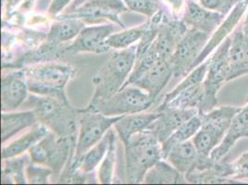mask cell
I'll list each match as a JSON object with an SVG mask.
<instances>
[{
    "mask_svg": "<svg viewBox=\"0 0 248 185\" xmlns=\"http://www.w3.org/2000/svg\"><path fill=\"white\" fill-rule=\"evenodd\" d=\"M31 107L38 122L51 132L76 141L79 131V109H75L67 97L31 95L25 104Z\"/></svg>",
    "mask_w": 248,
    "mask_h": 185,
    "instance_id": "1",
    "label": "cell"
},
{
    "mask_svg": "<svg viewBox=\"0 0 248 185\" xmlns=\"http://www.w3.org/2000/svg\"><path fill=\"white\" fill-rule=\"evenodd\" d=\"M137 45L115 52L92 79L94 93L89 104H95L109 98L122 90L136 60Z\"/></svg>",
    "mask_w": 248,
    "mask_h": 185,
    "instance_id": "2",
    "label": "cell"
},
{
    "mask_svg": "<svg viewBox=\"0 0 248 185\" xmlns=\"http://www.w3.org/2000/svg\"><path fill=\"white\" fill-rule=\"evenodd\" d=\"M79 131L76 140L75 153L72 162L65 168L61 175L62 183L68 182L71 176L80 169L83 154L94 144H97L114 124L123 118V116L109 117L85 108L79 109Z\"/></svg>",
    "mask_w": 248,
    "mask_h": 185,
    "instance_id": "3",
    "label": "cell"
},
{
    "mask_svg": "<svg viewBox=\"0 0 248 185\" xmlns=\"http://www.w3.org/2000/svg\"><path fill=\"white\" fill-rule=\"evenodd\" d=\"M125 146L126 179L129 184H139L155 163L163 159L162 144L149 131L133 135Z\"/></svg>",
    "mask_w": 248,
    "mask_h": 185,
    "instance_id": "4",
    "label": "cell"
},
{
    "mask_svg": "<svg viewBox=\"0 0 248 185\" xmlns=\"http://www.w3.org/2000/svg\"><path fill=\"white\" fill-rule=\"evenodd\" d=\"M77 70L69 64L46 62L24 69L29 91L38 95L67 97L65 87Z\"/></svg>",
    "mask_w": 248,
    "mask_h": 185,
    "instance_id": "5",
    "label": "cell"
},
{
    "mask_svg": "<svg viewBox=\"0 0 248 185\" xmlns=\"http://www.w3.org/2000/svg\"><path fill=\"white\" fill-rule=\"evenodd\" d=\"M237 107H220L206 113L199 114L202 125L193 137L198 154L208 156L223 140L233 117L240 111Z\"/></svg>",
    "mask_w": 248,
    "mask_h": 185,
    "instance_id": "6",
    "label": "cell"
},
{
    "mask_svg": "<svg viewBox=\"0 0 248 185\" xmlns=\"http://www.w3.org/2000/svg\"><path fill=\"white\" fill-rule=\"evenodd\" d=\"M76 141L49 132L29 150L31 162L45 165L53 170L58 178L73 160Z\"/></svg>",
    "mask_w": 248,
    "mask_h": 185,
    "instance_id": "7",
    "label": "cell"
},
{
    "mask_svg": "<svg viewBox=\"0 0 248 185\" xmlns=\"http://www.w3.org/2000/svg\"><path fill=\"white\" fill-rule=\"evenodd\" d=\"M154 102L145 90L135 85H129L109 98L92 105L89 104L85 109L100 112L109 117H117L144 112Z\"/></svg>",
    "mask_w": 248,
    "mask_h": 185,
    "instance_id": "8",
    "label": "cell"
},
{
    "mask_svg": "<svg viewBox=\"0 0 248 185\" xmlns=\"http://www.w3.org/2000/svg\"><path fill=\"white\" fill-rule=\"evenodd\" d=\"M128 11L123 0H87L75 8L68 9L64 14L56 18H76L88 24L109 21L125 29L120 14Z\"/></svg>",
    "mask_w": 248,
    "mask_h": 185,
    "instance_id": "9",
    "label": "cell"
},
{
    "mask_svg": "<svg viewBox=\"0 0 248 185\" xmlns=\"http://www.w3.org/2000/svg\"><path fill=\"white\" fill-rule=\"evenodd\" d=\"M232 38H226L225 42L217 48V52L208 60L207 75L203 82L204 101L199 108V114L206 113L217 104V92L227 82L229 50Z\"/></svg>",
    "mask_w": 248,
    "mask_h": 185,
    "instance_id": "10",
    "label": "cell"
},
{
    "mask_svg": "<svg viewBox=\"0 0 248 185\" xmlns=\"http://www.w3.org/2000/svg\"><path fill=\"white\" fill-rule=\"evenodd\" d=\"M208 38L209 33L205 31L195 28L187 31L169 60L174 78L185 76L191 72L194 62L206 46Z\"/></svg>",
    "mask_w": 248,
    "mask_h": 185,
    "instance_id": "11",
    "label": "cell"
},
{
    "mask_svg": "<svg viewBox=\"0 0 248 185\" xmlns=\"http://www.w3.org/2000/svg\"><path fill=\"white\" fill-rule=\"evenodd\" d=\"M114 31L115 27L113 24L84 27L65 50L70 53H106L110 49L107 40Z\"/></svg>",
    "mask_w": 248,
    "mask_h": 185,
    "instance_id": "12",
    "label": "cell"
},
{
    "mask_svg": "<svg viewBox=\"0 0 248 185\" xmlns=\"http://www.w3.org/2000/svg\"><path fill=\"white\" fill-rule=\"evenodd\" d=\"M28 84L24 70L3 73L1 77V108L9 112L18 108L28 97Z\"/></svg>",
    "mask_w": 248,
    "mask_h": 185,
    "instance_id": "13",
    "label": "cell"
},
{
    "mask_svg": "<svg viewBox=\"0 0 248 185\" xmlns=\"http://www.w3.org/2000/svg\"><path fill=\"white\" fill-rule=\"evenodd\" d=\"M188 30L187 24L183 20L167 19L161 24L157 35L148 50L158 59L169 61Z\"/></svg>",
    "mask_w": 248,
    "mask_h": 185,
    "instance_id": "14",
    "label": "cell"
},
{
    "mask_svg": "<svg viewBox=\"0 0 248 185\" xmlns=\"http://www.w3.org/2000/svg\"><path fill=\"white\" fill-rule=\"evenodd\" d=\"M172 77L173 72L169 61L158 59L131 85L145 90L155 101L157 95L164 89Z\"/></svg>",
    "mask_w": 248,
    "mask_h": 185,
    "instance_id": "15",
    "label": "cell"
},
{
    "mask_svg": "<svg viewBox=\"0 0 248 185\" xmlns=\"http://www.w3.org/2000/svg\"><path fill=\"white\" fill-rule=\"evenodd\" d=\"M160 116L149 129L162 144L186 121L199 113L197 108H164Z\"/></svg>",
    "mask_w": 248,
    "mask_h": 185,
    "instance_id": "16",
    "label": "cell"
},
{
    "mask_svg": "<svg viewBox=\"0 0 248 185\" xmlns=\"http://www.w3.org/2000/svg\"><path fill=\"white\" fill-rule=\"evenodd\" d=\"M248 0H240L238 2L232 9V11L230 12L225 21L221 22V24L218 26V28L209 39V41L207 42L206 46L200 53L196 62H194L191 71H193L198 65L205 62L207 56H209L211 52L217 47L221 44V42L227 37L229 33L235 28L238 22L242 19L245 12L248 10Z\"/></svg>",
    "mask_w": 248,
    "mask_h": 185,
    "instance_id": "17",
    "label": "cell"
},
{
    "mask_svg": "<svg viewBox=\"0 0 248 185\" xmlns=\"http://www.w3.org/2000/svg\"><path fill=\"white\" fill-rule=\"evenodd\" d=\"M224 16L217 11L207 10L196 0H186V10L182 20L187 26L210 33L221 24Z\"/></svg>",
    "mask_w": 248,
    "mask_h": 185,
    "instance_id": "18",
    "label": "cell"
},
{
    "mask_svg": "<svg viewBox=\"0 0 248 185\" xmlns=\"http://www.w3.org/2000/svg\"><path fill=\"white\" fill-rule=\"evenodd\" d=\"M243 137H248V105L241 108L240 111L233 117L223 140L213 149L209 156L216 161H220Z\"/></svg>",
    "mask_w": 248,
    "mask_h": 185,
    "instance_id": "19",
    "label": "cell"
},
{
    "mask_svg": "<svg viewBox=\"0 0 248 185\" xmlns=\"http://www.w3.org/2000/svg\"><path fill=\"white\" fill-rule=\"evenodd\" d=\"M245 74H248V39L243 31H238L232 37L226 81Z\"/></svg>",
    "mask_w": 248,
    "mask_h": 185,
    "instance_id": "20",
    "label": "cell"
},
{
    "mask_svg": "<svg viewBox=\"0 0 248 185\" xmlns=\"http://www.w3.org/2000/svg\"><path fill=\"white\" fill-rule=\"evenodd\" d=\"M204 101L203 82L186 87L176 93H167L156 111L164 108H194L199 110Z\"/></svg>",
    "mask_w": 248,
    "mask_h": 185,
    "instance_id": "21",
    "label": "cell"
},
{
    "mask_svg": "<svg viewBox=\"0 0 248 185\" xmlns=\"http://www.w3.org/2000/svg\"><path fill=\"white\" fill-rule=\"evenodd\" d=\"M159 116L160 112L158 111L154 113L129 114L123 116L120 121L114 124V127L125 144L133 135L149 131Z\"/></svg>",
    "mask_w": 248,
    "mask_h": 185,
    "instance_id": "22",
    "label": "cell"
},
{
    "mask_svg": "<svg viewBox=\"0 0 248 185\" xmlns=\"http://www.w3.org/2000/svg\"><path fill=\"white\" fill-rule=\"evenodd\" d=\"M49 132L50 130L46 125L38 122L31 127L27 133L22 134L21 137L2 148V159L18 156L26 151H29L33 145L40 142Z\"/></svg>",
    "mask_w": 248,
    "mask_h": 185,
    "instance_id": "23",
    "label": "cell"
},
{
    "mask_svg": "<svg viewBox=\"0 0 248 185\" xmlns=\"http://www.w3.org/2000/svg\"><path fill=\"white\" fill-rule=\"evenodd\" d=\"M38 123V119L33 110L17 112V113L1 114V142L5 144L14 135L22 130L32 127Z\"/></svg>",
    "mask_w": 248,
    "mask_h": 185,
    "instance_id": "24",
    "label": "cell"
},
{
    "mask_svg": "<svg viewBox=\"0 0 248 185\" xmlns=\"http://www.w3.org/2000/svg\"><path fill=\"white\" fill-rule=\"evenodd\" d=\"M199 156L194 143L188 140L174 145L166 159L182 174L186 175L195 169Z\"/></svg>",
    "mask_w": 248,
    "mask_h": 185,
    "instance_id": "25",
    "label": "cell"
},
{
    "mask_svg": "<svg viewBox=\"0 0 248 185\" xmlns=\"http://www.w3.org/2000/svg\"><path fill=\"white\" fill-rule=\"evenodd\" d=\"M84 27L85 23L76 18L58 19L50 26L46 34V41L58 46L64 42L74 40Z\"/></svg>",
    "mask_w": 248,
    "mask_h": 185,
    "instance_id": "26",
    "label": "cell"
},
{
    "mask_svg": "<svg viewBox=\"0 0 248 185\" xmlns=\"http://www.w3.org/2000/svg\"><path fill=\"white\" fill-rule=\"evenodd\" d=\"M202 125V119L199 113L192 117L186 123L182 124L173 134L162 143V153L163 159H166L170 149L176 144L188 141L190 138L194 137Z\"/></svg>",
    "mask_w": 248,
    "mask_h": 185,
    "instance_id": "27",
    "label": "cell"
},
{
    "mask_svg": "<svg viewBox=\"0 0 248 185\" xmlns=\"http://www.w3.org/2000/svg\"><path fill=\"white\" fill-rule=\"evenodd\" d=\"M29 161L27 155H18L3 159L1 175L2 184H26V164Z\"/></svg>",
    "mask_w": 248,
    "mask_h": 185,
    "instance_id": "28",
    "label": "cell"
},
{
    "mask_svg": "<svg viewBox=\"0 0 248 185\" xmlns=\"http://www.w3.org/2000/svg\"><path fill=\"white\" fill-rule=\"evenodd\" d=\"M182 173L173 166L159 160L145 173V184H180L183 182Z\"/></svg>",
    "mask_w": 248,
    "mask_h": 185,
    "instance_id": "29",
    "label": "cell"
},
{
    "mask_svg": "<svg viewBox=\"0 0 248 185\" xmlns=\"http://www.w3.org/2000/svg\"><path fill=\"white\" fill-rule=\"evenodd\" d=\"M109 130L97 144H94L93 147H91L85 154H83L81 159V164L79 169L80 170H82L85 173L93 172L99 163L102 162L109 145V141H110Z\"/></svg>",
    "mask_w": 248,
    "mask_h": 185,
    "instance_id": "30",
    "label": "cell"
},
{
    "mask_svg": "<svg viewBox=\"0 0 248 185\" xmlns=\"http://www.w3.org/2000/svg\"><path fill=\"white\" fill-rule=\"evenodd\" d=\"M147 23L145 22L144 24L127 29L117 33H112L107 40L108 45L110 48H116V49H124L131 46H134V44L137 41H140L143 37L146 29Z\"/></svg>",
    "mask_w": 248,
    "mask_h": 185,
    "instance_id": "31",
    "label": "cell"
},
{
    "mask_svg": "<svg viewBox=\"0 0 248 185\" xmlns=\"http://www.w3.org/2000/svg\"><path fill=\"white\" fill-rule=\"evenodd\" d=\"M109 132H110L109 145L98 170V180L101 184L104 185L112 183L114 169H115V163H116V149H117L116 135L113 130L110 129Z\"/></svg>",
    "mask_w": 248,
    "mask_h": 185,
    "instance_id": "32",
    "label": "cell"
},
{
    "mask_svg": "<svg viewBox=\"0 0 248 185\" xmlns=\"http://www.w3.org/2000/svg\"><path fill=\"white\" fill-rule=\"evenodd\" d=\"M52 175H54L53 170L45 165L31 162L26 167V178L29 184H48Z\"/></svg>",
    "mask_w": 248,
    "mask_h": 185,
    "instance_id": "33",
    "label": "cell"
},
{
    "mask_svg": "<svg viewBox=\"0 0 248 185\" xmlns=\"http://www.w3.org/2000/svg\"><path fill=\"white\" fill-rule=\"evenodd\" d=\"M129 11L151 17L158 11L160 0H123Z\"/></svg>",
    "mask_w": 248,
    "mask_h": 185,
    "instance_id": "34",
    "label": "cell"
},
{
    "mask_svg": "<svg viewBox=\"0 0 248 185\" xmlns=\"http://www.w3.org/2000/svg\"><path fill=\"white\" fill-rule=\"evenodd\" d=\"M240 0H198L207 10L217 11L223 15L230 13Z\"/></svg>",
    "mask_w": 248,
    "mask_h": 185,
    "instance_id": "35",
    "label": "cell"
},
{
    "mask_svg": "<svg viewBox=\"0 0 248 185\" xmlns=\"http://www.w3.org/2000/svg\"><path fill=\"white\" fill-rule=\"evenodd\" d=\"M234 176L237 178L248 179V152L242 154L235 162L232 163Z\"/></svg>",
    "mask_w": 248,
    "mask_h": 185,
    "instance_id": "36",
    "label": "cell"
},
{
    "mask_svg": "<svg viewBox=\"0 0 248 185\" xmlns=\"http://www.w3.org/2000/svg\"><path fill=\"white\" fill-rule=\"evenodd\" d=\"M166 4L172 12L174 19H179V16L183 17L186 6V0H160Z\"/></svg>",
    "mask_w": 248,
    "mask_h": 185,
    "instance_id": "37",
    "label": "cell"
},
{
    "mask_svg": "<svg viewBox=\"0 0 248 185\" xmlns=\"http://www.w3.org/2000/svg\"><path fill=\"white\" fill-rule=\"evenodd\" d=\"M73 1V0H51L47 14L51 17H58Z\"/></svg>",
    "mask_w": 248,
    "mask_h": 185,
    "instance_id": "38",
    "label": "cell"
},
{
    "mask_svg": "<svg viewBox=\"0 0 248 185\" xmlns=\"http://www.w3.org/2000/svg\"><path fill=\"white\" fill-rule=\"evenodd\" d=\"M247 11H248V14H247V18H246L245 23H244V30H243V32H244V35L248 39V7Z\"/></svg>",
    "mask_w": 248,
    "mask_h": 185,
    "instance_id": "39",
    "label": "cell"
},
{
    "mask_svg": "<svg viewBox=\"0 0 248 185\" xmlns=\"http://www.w3.org/2000/svg\"><path fill=\"white\" fill-rule=\"evenodd\" d=\"M85 1H87V0H74L73 1V4L70 7V9H73V8H75V7H77V6H79V5H81L82 3L83 2H85Z\"/></svg>",
    "mask_w": 248,
    "mask_h": 185,
    "instance_id": "40",
    "label": "cell"
},
{
    "mask_svg": "<svg viewBox=\"0 0 248 185\" xmlns=\"http://www.w3.org/2000/svg\"><path fill=\"white\" fill-rule=\"evenodd\" d=\"M247 101H248V99H247Z\"/></svg>",
    "mask_w": 248,
    "mask_h": 185,
    "instance_id": "41",
    "label": "cell"
}]
</instances>
